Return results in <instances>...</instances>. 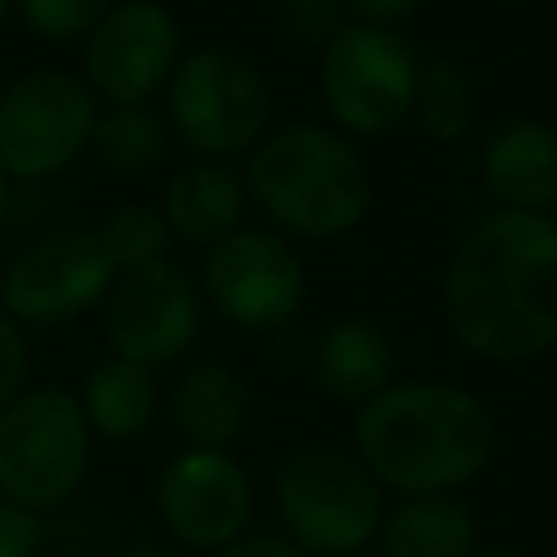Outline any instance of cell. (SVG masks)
<instances>
[{
    "mask_svg": "<svg viewBox=\"0 0 557 557\" xmlns=\"http://www.w3.org/2000/svg\"><path fill=\"white\" fill-rule=\"evenodd\" d=\"M374 557H474L479 518L461 496H400L387 505Z\"/></svg>",
    "mask_w": 557,
    "mask_h": 557,
    "instance_id": "15",
    "label": "cell"
},
{
    "mask_svg": "<svg viewBox=\"0 0 557 557\" xmlns=\"http://www.w3.org/2000/svg\"><path fill=\"white\" fill-rule=\"evenodd\" d=\"M26 366L30 357H26L22 326L0 309V409L26 392Z\"/></svg>",
    "mask_w": 557,
    "mask_h": 557,
    "instance_id": "26",
    "label": "cell"
},
{
    "mask_svg": "<svg viewBox=\"0 0 557 557\" xmlns=\"http://www.w3.org/2000/svg\"><path fill=\"white\" fill-rule=\"evenodd\" d=\"M4 218H9V178L0 174V226H4Z\"/></svg>",
    "mask_w": 557,
    "mask_h": 557,
    "instance_id": "31",
    "label": "cell"
},
{
    "mask_svg": "<svg viewBox=\"0 0 557 557\" xmlns=\"http://www.w3.org/2000/svg\"><path fill=\"white\" fill-rule=\"evenodd\" d=\"M313 374L335 400L366 405L383 387H392V339L366 318L331 322L318 335Z\"/></svg>",
    "mask_w": 557,
    "mask_h": 557,
    "instance_id": "17",
    "label": "cell"
},
{
    "mask_svg": "<svg viewBox=\"0 0 557 557\" xmlns=\"http://www.w3.org/2000/svg\"><path fill=\"white\" fill-rule=\"evenodd\" d=\"M274 513L283 535L309 557L370 553L387 513V492L374 474L335 444H305L274 474Z\"/></svg>",
    "mask_w": 557,
    "mask_h": 557,
    "instance_id": "4",
    "label": "cell"
},
{
    "mask_svg": "<svg viewBox=\"0 0 557 557\" xmlns=\"http://www.w3.org/2000/svg\"><path fill=\"white\" fill-rule=\"evenodd\" d=\"M78 409L91 435L104 440H135L157 418V374L126 357H104L78 392Z\"/></svg>",
    "mask_w": 557,
    "mask_h": 557,
    "instance_id": "19",
    "label": "cell"
},
{
    "mask_svg": "<svg viewBox=\"0 0 557 557\" xmlns=\"http://www.w3.org/2000/svg\"><path fill=\"white\" fill-rule=\"evenodd\" d=\"M209 557H309V553L296 548L283 531H244L239 540H231L226 548H218Z\"/></svg>",
    "mask_w": 557,
    "mask_h": 557,
    "instance_id": "27",
    "label": "cell"
},
{
    "mask_svg": "<svg viewBox=\"0 0 557 557\" xmlns=\"http://www.w3.org/2000/svg\"><path fill=\"white\" fill-rule=\"evenodd\" d=\"M91 426L65 387H26L0 409V496L52 513L87 479Z\"/></svg>",
    "mask_w": 557,
    "mask_h": 557,
    "instance_id": "5",
    "label": "cell"
},
{
    "mask_svg": "<svg viewBox=\"0 0 557 557\" xmlns=\"http://www.w3.org/2000/svg\"><path fill=\"white\" fill-rule=\"evenodd\" d=\"M244 183L278 226L305 239L348 235L370 209L366 161L348 139L313 122H296L261 139L248 157Z\"/></svg>",
    "mask_w": 557,
    "mask_h": 557,
    "instance_id": "3",
    "label": "cell"
},
{
    "mask_svg": "<svg viewBox=\"0 0 557 557\" xmlns=\"http://www.w3.org/2000/svg\"><path fill=\"white\" fill-rule=\"evenodd\" d=\"M109 557H183V553H174V548H165V544H122V548H113Z\"/></svg>",
    "mask_w": 557,
    "mask_h": 557,
    "instance_id": "29",
    "label": "cell"
},
{
    "mask_svg": "<svg viewBox=\"0 0 557 557\" xmlns=\"http://www.w3.org/2000/svg\"><path fill=\"white\" fill-rule=\"evenodd\" d=\"M474 557H527V553H518V548H479Z\"/></svg>",
    "mask_w": 557,
    "mask_h": 557,
    "instance_id": "30",
    "label": "cell"
},
{
    "mask_svg": "<svg viewBox=\"0 0 557 557\" xmlns=\"http://www.w3.org/2000/svg\"><path fill=\"white\" fill-rule=\"evenodd\" d=\"M117 265L96 231H52L26 244L0 278V309L22 326H52L109 296Z\"/></svg>",
    "mask_w": 557,
    "mask_h": 557,
    "instance_id": "9",
    "label": "cell"
},
{
    "mask_svg": "<svg viewBox=\"0 0 557 557\" xmlns=\"http://www.w3.org/2000/svg\"><path fill=\"white\" fill-rule=\"evenodd\" d=\"M444 313L483 361H531L557 344V222L496 209L479 218L444 278Z\"/></svg>",
    "mask_w": 557,
    "mask_h": 557,
    "instance_id": "1",
    "label": "cell"
},
{
    "mask_svg": "<svg viewBox=\"0 0 557 557\" xmlns=\"http://www.w3.org/2000/svg\"><path fill=\"white\" fill-rule=\"evenodd\" d=\"M344 9L352 13V22H370V26H392L405 13L418 9V0H344Z\"/></svg>",
    "mask_w": 557,
    "mask_h": 557,
    "instance_id": "28",
    "label": "cell"
},
{
    "mask_svg": "<svg viewBox=\"0 0 557 557\" xmlns=\"http://www.w3.org/2000/svg\"><path fill=\"white\" fill-rule=\"evenodd\" d=\"M418 52L392 26L348 22L322 48V100L352 135H387L413 113Z\"/></svg>",
    "mask_w": 557,
    "mask_h": 557,
    "instance_id": "6",
    "label": "cell"
},
{
    "mask_svg": "<svg viewBox=\"0 0 557 557\" xmlns=\"http://www.w3.org/2000/svg\"><path fill=\"white\" fill-rule=\"evenodd\" d=\"M483 183L505 209L540 213L557 200V131L548 122H509L483 148Z\"/></svg>",
    "mask_w": 557,
    "mask_h": 557,
    "instance_id": "14",
    "label": "cell"
},
{
    "mask_svg": "<svg viewBox=\"0 0 557 557\" xmlns=\"http://www.w3.org/2000/svg\"><path fill=\"white\" fill-rule=\"evenodd\" d=\"M96 126V100L87 83L61 70H30L0 96V174L48 178L65 170Z\"/></svg>",
    "mask_w": 557,
    "mask_h": 557,
    "instance_id": "8",
    "label": "cell"
},
{
    "mask_svg": "<svg viewBox=\"0 0 557 557\" xmlns=\"http://www.w3.org/2000/svg\"><path fill=\"white\" fill-rule=\"evenodd\" d=\"M4 13H9V0H0V22H4Z\"/></svg>",
    "mask_w": 557,
    "mask_h": 557,
    "instance_id": "32",
    "label": "cell"
},
{
    "mask_svg": "<svg viewBox=\"0 0 557 557\" xmlns=\"http://www.w3.org/2000/svg\"><path fill=\"white\" fill-rule=\"evenodd\" d=\"M200 278L213 309L244 331L283 326L305 300V265L270 231H231L209 244Z\"/></svg>",
    "mask_w": 557,
    "mask_h": 557,
    "instance_id": "12",
    "label": "cell"
},
{
    "mask_svg": "<svg viewBox=\"0 0 557 557\" xmlns=\"http://www.w3.org/2000/svg\"><path fill=\"white\" fill-rule=\"evenodd\" d=\"M174 426L187 448H222L248 426V387L222 361H196L174 387Z\"/></svg>",
    "mask_w": 557,
    "mask_h": 557,
    "instance_id": "16",
    "label": "cell"
},
{
    "mask_svg": "<svg viewBox=\"0 0 557 557\" xmlns=\"http://www.w3.org/2000/svg\"><path fill=\"white\" fill-rule=\"evenodd\" d=\"M17 9L35 35L61 44V39L87 35L100 22V13L109 9V0H17Z\"/></svg>",
    "mask_w": 557,
    "mask_h": 557,
    "instance_id": "23",
    "label": "cell"
},
{
    "mask_svg": "<svg viewBox=\"0 0 557 557\" xmlns=\"http://www.w3.org/2000/svg\"><path fill=\"white\" fill-rule=\"evenodd\" d=\"M87 148L96 152L100 165H109L117 174H139L165 152V126L144 104H113V109L96 113Z\"/></svg>",
    "mask_w": 557,
    "mask_h": 557,
    "instance_id": "20",
    "label": "cell"
},
{
    "mask_svg": "<svg viewBox=\"0 0 557 557\" xmlns=\"http://www.w3.org/2000/svg\"><path fill=\"white\" fill-rule=\"evenodd\" d=\"M200 335V296L174 261H152L113 278L104 296V339L113 357L148 370L178 361Z\"/></svg>",
    "mask_w": 557,
    "mask_h": 557,
    "instance_id": "11",
    "label": "cell"
},
{
    "mask_svg": "<svg viewBox=\"0 0 557 557\" xmlns=\"http://www.w3.org/2000/svg\"><path fill=\"white\" fill-rule=\"evenodd\" d=\"M270 96L257 65L231 48H196L170 74V122L205 157H231L261 139Z\"/></svg>",
    "mask_w": 557,
    "mask_h": 557,
    "instance_id": "7",
    "label": "cell"
},
{
    "mask_svg": "<svg viewBox=\"0 0 557 557\" xmlns=\"http://www.w3.org/2000/svg\"><path fill=\"white\" fill-rule=\"evenodd\" d=\"M239 213H244V183L218 161H200V165L178 170L170 178L165 205H161L170 235H178L187 244L226 239L235 231Z\"/></svg>",
    "mask_w": 557,
    "mask_h": 557,
    "instance_id": "18",
    "label": "cell"
},
{
    "mask_svg": "<svg viewBox=\"0 0 557 557\" xmlns=\"http://www.w3.org/2000/svg\"><path fill=\"white\" fill-rule=\"evenodd\" d=\"M44 513L22 509L0 496V557H39L44 553Z\"/></svg>",
    "mask_w": 557,
    "mask_h": 557,
    "instance_id": "25",
    "label": "cell"
},
{
    "mask_svg": "<svg viewBox=\"0 0 557 557\" xmlns=\"http://www.w3.org/2000/svg\"><path fill=\"white\" fill-rule=\"evenodd\" d=\"M352 453L383 492L457 496L496 453L492 409L453 383H392L357 405Z\"/></svg>",
    "mask_w": 557,
    "mask_h": 557,
    "instance_id": "2",
    "label": "cell"
},
{
    "mask_svg": "<svg viewBox=\"0 0 557 557\" xmlns=\"http://www.w3.org/2000/svg\"><path fill=\"white\" fill-rule=\"evenodd\" d=\"M278 22L300 44H331L344 22V0H278Z\"/></svg>",
    "mask_w": 557,
    "mask_h": 557,
    "instance_id": "24",
    "label": "cell"
},
{
    "mask_svg": "<svg viewBox=\"0 0 557 557\" xmlns=\"http://www.w3.org/2000/svg\"><path fill=\"white\" fill-rule=\"evenodd\" d=\"M352 557H374V553H352Z\"/></svg>",
    "mask_w": 557,
    "mask_h": 557,
    "instance_id": "33",
    "label": "cell"
},
{
    "mask_svg": "<svg viewBox=\"0 0 557 557\" xmlns=\"http://www.w3.org/2000/svg\"><path fill=\"white\" fill-rule=\"evenodd\" d=\"M152 500L165 535L205 557L252 531V479L222 448L174 453L152 483Z\"/></svg>",
    "mask_w": 557,
    "mask_h": 557,
    "instance_id": "10",
    "label": "cell"
},
{
    "mask_svg": "<svg viewBox=\"0 0 557 557\" xmlns=\"http://www.w3.org/2000/svg\"><path fill=\"white\" fill-rule=\"evenodd\" d=\"M109 261L117 265V274L126 270H139V265H152V261H165V244H170V226L157 209L148 205H122L109 213V222L96 231Z\"/></svg>",
    "mask_w": 557,
    "mask_h": 557,
    "instance_id": "22",
    "label": "cell"
},
{
    "mask_svg": "<svg viewBox=\"0 0 557 557\" xmlns=\"http://www.w3.org/2000/svg\"><path fill=\"white\" fill-rule=\"evenodd\" d=\"M413 113L418 122L453 144L470 131V117H474V91H470V78L453 65V61H431L418 70V87H413Z\"/></svg>",
    "mask_w": 557,
    "mask_h": 557,
    "instance_id": "21",
    "label": "cell"
},
{
    "mask_svg": "<svg viewBox=\"0 0 557 557\" xmlns=\"http://www.w3.org/2000/svg\"><path fill=\"white\" fill-rule=\"evenodd\" d=\"M178 65V22L157 0H117L87 30L83 70L109 104H144Z\"/></svg>",
    "mask_w": 557,
    "mask_h": 557,
    "instance_id": "13",
    "label": "cell"
}]
</instances>
